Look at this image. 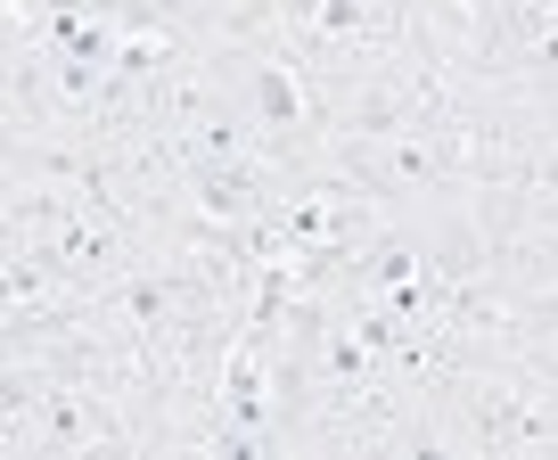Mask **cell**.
Wrapping results in <instances>:
<instances>
[{
	"instance_id": "1",
	"label": "cell",
	"mask_w": 558,
	"mask_h": 460,
	"mask_svg": "<svg viewBox=\"0 0 558 460\" xmlns=\"http://www.w3.org/2000/svg\"><path fill=\"white\" fill-rule=\"evenodd\" d=\"M436 452L469 460H558V378L525 362H452L427 387Z\"/></svg>"
},
{
	"instance_id": "2",
	"label": "cell",
	"mask_w": 558,
	"mask_h": 460,
	"mask_svg": "<svg viewBox=\"0 0 558 460\" xmlns=\"http://www.w3.org/2000/svg\"><path fill=\"white\" fill-rule=\"evenodd\" d=\"M83 452H148V420L107 387L41 378L34 427H25V460H83Z\"/></svg>"
},
{
	"instance_id": "3",
	"label": "cell",
	"mask_w": 558,
	"mask_h": 460,
	"mask_svg": "<svg viewBox=\"0 0 558 460\" xmlns=\"http://www.w3.org/2000/svg\"><path fill=\"white\" fill-rule=\"evenodd\" d=\"M206 460H271V354H263V329H246V320L222 354Z\"/></svg>"
}]
</instances>
